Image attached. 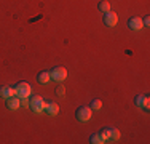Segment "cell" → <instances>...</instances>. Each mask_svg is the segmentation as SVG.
Returning <instances> with one entry per match:
<instances>
[{
    "mask_svg": "<svg viewBox=\"0 0 150 144\" xmlns=\"http://www.w3.org/2000/svg\"><path fill=\"white\" fill-rule=\"evenodd\" d=\"M15 91H16V96L18 98H27V96L32 93V86L27 83V82H19L16 86H15Z\"/></svg>",
    "mask_w": 150,
    "mask_h": 144,
    "instance_id": "cell-1",
    "label": "cell"
},
{
    "mask_svg": "<svg viewBox=\"0 0 150 144\" xmlns=\"http://www.w3.org/2000/svg\"><path fill=\"white\" fill-rule=\"evenodd\" d=\"M29 107L34 110L35 114H40L42 110L45 109V101L42 96H32L30 101H29Z\"/></svg>",
    "mask_w": 150,
    "mask_h": 144,
    "instance_id": "cell-2",
    "label": "cell"
},
{
    "mask_svg": "<svg viewBox=\"0 0 150 144\" xmlns=\"http://www.w3.org/2000/svg\"><path fill=\"white\" fill-rule=\"evenodd\" d=\"M50 75H51L53 80H56V82H62V80H66V77H67V71H66V67L56 66L54 69L50 72Z\"/></svg>",
    "mask_w": 150,
    "mask_h": 144,
    "instance_id": "cell-3",
    "label": "cell"
},
{
    "mask_svg": "<svg viewBox=\"0 0 150 144\" xmlns=\"http://www.w3.org/2000/svg\"><path fill=\"white\" fill-rule=\"evenodd\" d=\"M75 115H77V118L80 122H88L90 118L93 117V110L90 109V107H78L77 112H75Z\"/></svg>",
    "mask_w": 150,
    "mask_h": 144,
    "instance_id": "cell-4",
    "label": "cell"
},
{
    "mask_svg": "<svg viewBox=\"0 0 150 144\" xmlns=\"http://www.w3.org/2000/svg\"><path fill=\"white\" fill-rule=\"evenodd\" d=\"M104 23H105V26H109V27L117 26V23H118V16H117V13L107 11L104 14Z\"/></svg>",
    "mask_w": 150,
    "mask_h": 144,
    "instance_id": "cell-5",
    "label": "cell"
},
{
    "mask_svg": "<svg viewBox=\"0 0 150 144\" xmlns=\"http://www.w3.org/2000/svg\"><path fill=\"white\" fill-rule=\"evenodd\" d=\"M15 95H16L15 88H11V86H0V98L8 99V98H11V96H15Z\"/></svg>",
    "mask_w": 150,
    "mask_h": 144,
    "instance_id": "cell-6",
    "label": "cell"
},
{
    "mask_svg": "<svg viewBox=\"0 0 150 144\" xmlns=\"http://www.w3.org/2000/svg\"><path fill=\"white\" fill-rule=\"evenodd\" d=\"M21 106V99L18 98V96H11V98H8L6 99V107H8L10 110H16L18 107Z\"/></svg>",
    "mask_w": 150,
    "mask_h": 144,
    "instance_id": "cell-7",
    "label": "cell"
},
{
    "mask_svg": "<svg viewBox=\"0 0 150 144\" xmlns=\"http://www.w3.org/2000/svg\"><path fill=\"white\" fill-rule=\"evenodd\" d=\"M43 110H46L50 115H58V112H59V106L56 103H45V109Z\"/></svg>",
    "mask_w": 150,
    "mask_h": 144,
    "instance_id": "cell-8",
    "label": "cell"
},
{
    "mask_svg": "<svg viewBox=\"0 0 150 144\" xmlns=\"http://www.w3.org/2000/svg\"><path fill=\"white\" fill-rule=\"evenodd\" d=\"M136 106H137V107H144V109H149V106H150L149 96H137V98H136Z\"/></svg>",
    "mask_w": 150,
    "mask_h": 144,
    "instance_id": "cell-9",
    "label": "cell"
},
{
    "mask_svg": "<svg viewBox=\"0 0 150 144\" xmlns=\"http://www.w3.org/2000/svg\"><path fill=\"white\" fill-rule=\"evenodd\" d=\"M128 26H129V29H133V31H139L141 27H144V24H142L141 18H131Z\"/></svg>",
    "mask_w": 150,
    "mask_h": 144,
    "instance_id": "cell-10",
    "label": "cell"
},
{
    "mask_svg": "<svg viewBox=\"0 0 150 144\" xmlns=\"http://www.w3.org/2000/svg\"><path fill=\"white\" fill-rule=\"evenodd\" d=\"M37 80H38V83H48L50 80H51V75H50V72H40V74H38V77H37Z\"/></svg>",
    "mask_w": 150,
    "mask_h": 144,
    "instance_id": "cell-11",
    "label": "cell"
},
{
    "mask_svg": "<svg viewBox=\"0 0 150 144\" xmlns=\"http://www.w3.org/2000/svg\"><path fill=\"white\" fill-rule=\"evenodd\" d=\"M120 139V131L117 128H110V139L109 141H118Z\"/></svg>",
    "mask_w": 150,
    "mask_h": 144,
    "instance_id": "cell-12",
    "label": "cell"
},
{
    "mask_svg": "<svg viewBox=\"0 0 150 144\" xmlns=\"http://www.w3.org/2000/svg\"><path fill=\"white\" fill-rule=\"evenodd\" d=\"M98 8H99V11L101 13H107V11H110V5L107 2H101L98 5Z\"/></svg>",
    "mask_w": 150,
    "mask_h": 144,
    "instance_id": "cell-13",
    "label": "cell"
},
{
    "mask_svg": "<svg viewBox=\"0 0 150 144\" xmlns=\"http://www.w3.org/2000/svg\"><path fill=\"white\" fill-rule=\"evenodd\" d=\"M91 143L93 144H101V143H104V139H102L101 135H93L91 136Z\"/></svg>",
    "mask_w": 150,
    "mask_h": 144,
    "instance_id": "cell-14",
    "label": "cell"
},
{
    "mask_svg": "<svg viewBox=\"0 0 150 144\" xmlns=\"http://www.w3.org/2000/svg\"><path fill=\"white\" fill-rule=\"evenodd\" d=\"M101 106H102L101 101H99V99H94V101H93V104H91V109H93V110H99V109H101Z\"/></svg>",
    "mask_w": 150,
    "mask_h": 144,
    "instance_id": "cell-15",
    "label": "cell"
},
{
    "mask_svg": "<svg viewBox=\"0 0 150 144\" xmlns=\"http://www.w3.org/2000/svg\"><path fill=\"white\" fill-rule=\"evenodd\" d=\"M101 136H102V139H104V143H107L110 139V128H107V130H104V131L101 133Z\"/></svg>",
    "mask_w": 150,
    "mask_h": 144,
    "instance_id": "cell-16",
    "label": "cell"
},
{
    "mask_svg": "<svg viewBox=\"0 0 150 144\" xmlns=\"http://www.w3.org/2000/svg\"><path fill=\"white\" fill-rule=\"evenodd\" d=\"M56 95H58V96H64V95H66V86H64V85H58V88H56Z\"/></svg>",
    "mask_w": 150,
    "mask_h": 144,
    "instance_id": "cell-17",
    "label": "cell"
},
{
    "mask_svg": "<svg viewBox=\"0 0 150 144\" xmlns=\"http://www.w3.org/2000/svg\"><path fill=\"white\" fill-rule=\"evenodd\" d=\"M142 24H144V26H149V24H150V18L149 16L144 18V19H142Z\"/></svg>",
    "mask_w": 150,
    "mask_h": 144,
    "instance_id": "cell-18",
    "label": "cell"
}]
</instances>
